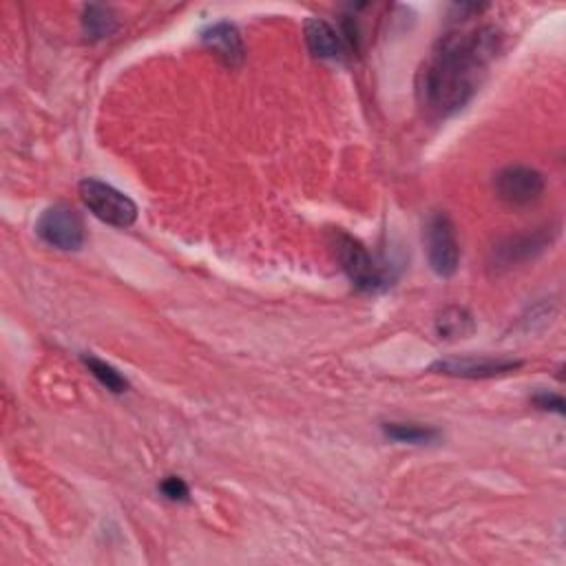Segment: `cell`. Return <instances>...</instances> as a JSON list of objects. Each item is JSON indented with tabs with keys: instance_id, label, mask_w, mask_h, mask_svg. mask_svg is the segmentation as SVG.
I'll return each mask as SVG.
<instances>
[{
	"instance_id": "6da1fadb",
	"label": "cell",
	"mask_w": 566,
	"mask_h": 566,
	"mask_svg": "<svg viewBox=\"0 0 566 566\" xmlns=\"http://www.w3.org/2000/svg\"><path fill=\"white\" fill-rule=\"evenodd\" d=\"M500 45L502 34L495 27L450 32L440 38L416 80L423 111L433 120H445L467 106Z\"/></svg>"
},
{
	"instance_id": "7a4b0ae2",
	"label": "cell",
	"mask_w": 566,
	"mask_h": 566,
	"mask_svg": "<svg viewBox=\"0 0 566 566\" xmlns=\"http://www.w3.org/2000/svg\"><path fill=\"white\" fill-rule=\"evenodd\" d=\"M332 248L341 264V271L359 292L376 294L390 286V273L376 262L369 250L345 230H332Z\"/></svg>"
},
{
	"instance_id": "3957f363",
	"label": "cell",
	"mask_w": 566,
	"mask_h": 566,
	"mask_svg": "<svg viewBox=\"0 0 566 566\" xmlns=\"http://www.w3.org/2000/svg\"><path fill=\"white\" fill-rule=\"evenodd\" d=\"M78 193H80V200L85 202V206L100 222H104L109 226L131 228L138 219L136 202L102 179H96V177L83 179L78 186Z\"/></svg>"
},
{
	"instance_id": "277c9868",
	"label": "cell",
	"mask_w": 566,
	"mask_h": 566,
	"mask_svg": "<svg viewBox=\"0 0 566 566\" xmlns=\"http://www.w3.org/2000/svg\"><path fill=\"white\" fill-rule=\"evenodd\" d=\"M423 239L429 268L443 279L454 277L461 266V243L452 217L445 211L431 213L427 217Z\"/></svg>"
},
{
	"instance_id": "5b68a950",
	"label": "cell",
	"mask_w": 566,
	"mask_h": 566,
	"mask_svg": "<svg viewBox=\"0 0 566 566\" xmlns=\"http://www.w3.org/2000/svg\"><path fill=\"white\" fill-rule=\"evenodd\" d=\"M557 232H559L557 226H544L533 232L505 237L491 248L489 262H487L489 271L498 275V273H507L512 268H518L527 262H533L536 257H540L544 253L546 248H551Z\"/></svg>"
},
{
	"instance_id": "8992f818",
	"label": "cell",
	"mask_w": 566,
	"mask_h": 566,
	"mask_svg": "<svg viewBox=\"0 0 566 566\" xmlns=\"http://www.w3.org/2000/svg\"><path fill=\"white\" fill-rule=\"evenodd\" d=\"M36 235L51 248L76 253L85 246L83 217L70 206H49L36 222Z\"/></svg>"
},
{
	"instance_id": "52a82bcc",
	"label": "cell",
	"mask_w": 566,
	"mask_h": 566,
	"mask_svg": "<svg viewBox=\"0 0 566 566\" xmlns=\"http://www.w3.org/2000/svg\"><path fill=\"white\" fill-rule=\"evenodd\" d=\"M495 193L510 206H531L542 200L546 191L544 175L531 166L512 164L495 175Z\"/></svg>"
},
{
	"instance_id": "ba28073f",
	"label": "cell",
	"mask_w": 566,
	"mask_h": 566,
	"mask_svg": "<svg viewBox=\"0 0 566 566\" xmlns=\"http://www.w3.org/2000/svg\"><path fill=\"white\" fill-rule=\"evenodd\" d=\"M520 367H523V361H516V359L465 356V359L436 361L429 367V372L454 376V379H493V376H505Z\"/></svg>"
},
{
	"instance_id": "9c48e42d",
	"label": "cell",
	"mask_w": 566,
	"mask_h": 566,
	"mask_svg": "<svg viewBox=\"0 0 566 566\" xmlns=\"http://www.w3.org/2000/svg\"><path fill=\"white\" fill-rule=\"evenodd\" d=\"M305 45L310 53L319 60H343L348 53V45L341 32L330 25L326 18H307L305 27Z\"/></svg>"
},
{
	"instance_id": "30bf717a",
	"label": "cell",
	"mask_w": 566,
	"mask_h": 566,
	"mask_svg": "<svg viewBox=\"0 0 566 566\" xmlns=\"http://www.w3.org/2000/svg\"><path fill=\"white\" fill-rule=\"evenodd\" d=\"M202 42L217 55L222 58L228 67H237L243 62L246 58V49H243V40H241V34L239 29L228 23V21H222V23H215L211 25L209 29L202 32Z\"/></svg>"
},
{
	"instance_id": "8fae6325",
	"label": "cell",
	"mask_w": 566,
	"mask_h": 566,
	"mask_svg": "<svg viewBox=\"0 0 566 566\" xmlns=\"http://www.w3.org/2000/svg\"><path fill=\"white\" fill-rule=\"evenodd\" d=\"M474 330H476L474 317L465 307H458V305L445 307L436 319L438 339L458 341V339H467L469 335H474Z\"/></svg>"
},
{
	"instance_id": "7c38bea8",
	"label": "cell",
	"mask_w": 566,
	"mask_h": 566,
	"mask_svg": "<svg viewBox=\"0 0 566 566\" xmlns=\"http://www.w3.org/2000/svg\"><path fill=\"white\" fill-rule=\"evenodd\" d=\"M383 431L394 443L403 445H431L440 438L438 429L416 423H386Z\"/></svg>"
},
{
	"instance_id": "4fadbf2b",
	"label": "cell",
	"mask_w": 566,
	"mask_h": 566,
	"mask_svg": "<svg viewBox=\"0 0 566 566\" xmlns=\"http://www.w3.org/2000/svg\"><path fill=\"white\" fill-rule=\"evenodd\" d=\"M83 29L89 40H104L117 29V18L111 8L87 5L83 12Z\"/></svg>"
},
{
	"instance_id": "5bb4252c",
	"label": "cell",
	"mask_w": 566,
	"mask_h": 566,
	"mask_svg": "<svg viewBox=\"0 0 566 566\" xmlns=\"http://www.w3.org/2000/svg\"><path fill=\"white\" fill-rule=\"evenodd\" d=\"M83 363L89 367V372L96 376V379L113 394H124L129 390V381L124 379V376L109 363L100 361L98 356H83Z\"/></svg>"
},
{
	"instance_id": "9a60e30c",
	"label": "cell",
	"mask_w": 566,
	"mask_h": 566,
	"mask_svg": "<svg viewBox=\"0 0 566 566\" xmlns=\"http://www.w3.org/2000/svg\"><path fill=\"white\" fill-rule=\"evenodd\" d=\"M160 491L164 493V498H168L173 502H186L188 495H191V491H188V485L177 476L164 478L162 485H160Z\"/></svg>"
},
{
	"instance_id": "2e32d148",
	"label": "cell",
	"mask_w": 566,
	"mask_h": 566,
	"mask_svg": "<svg viewBox=\"0 0 566 566\" xmlns=\"http://www.w3.org/2000/svg\"><path fill=\"white\" fill-rule=\"evenodd\" d=\"M533 403H536L540 410L564 414V401H562V397H557V394H551V392H540V394H536V397H533Z\"/></svg>"
}]
</instances>
